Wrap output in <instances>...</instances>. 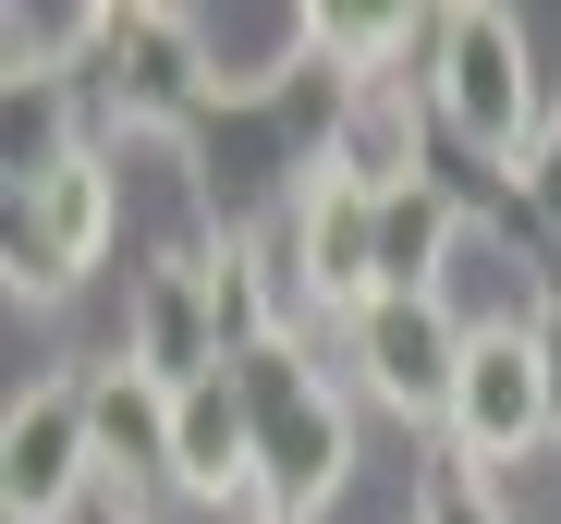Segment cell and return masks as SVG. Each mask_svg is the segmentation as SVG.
Segmentation results:
<instances>
[{"instance_id": "6da1fadb", "label": "cell", "mask_w": 561, "mask_h": 524, "mask_svg": "<svg viewBox=\"0 0 561 524\" xmlns=\"http://www.w3.org/2000/svg\"><path fill=\"white\" fill-rule=\"evenodd\" d=\"M427 110L463 159L489 171H525L549 159V123H561V85L537 73V37L501 13V0H451L427 25Z\"/></svg>"}, {"instance_id": "7a4b0ae2", "label": "cell", "mask_w": 561, "mask_h": 524, "mask_svg": "<svg viewBox=\"0 0 561 524\" xmlns=\"http://www.w3.org/2000/svg\"><path fill=\"white\" fill-rule=\"evenodd\" d=\"M232 379H244V415H256V500H268V524H318L342 500V476H354V403H342V379L306 354V329L232 354Z\"/></svg>"}, {"instance_id": "3957f363", "label": "cell", "mask_w": 561, "mask_h": 524, "mask_svg": "<svg viewBox=\"0 0 561 524\" xmlns=\"http://www.w3.org/2000/svg\"><path fill=\"white\" fill-rule=\"evenodd\" d=\"M232 354H244V341H232L220 256H208V244H171L159 269H135V293H123V366H135V379L196 391V379H220Z\"/></svg>"}, {"instance_id": "277c9868", "label": "cell", "mask_w": 561, "mask_h": 524, "mask_svg": "<svg viewBox=\"0 0 561 524\" xmlns=\"http://www.w3.org/2000/svg\"><path fill=\"white\" fill-rule=\"evenodd\" d=\"M111 232H123V159L99 135V147H73L61 171L13 184V293H73L111 256Z\"/></svg>"}, {"instance_id": "5b68a950", "label": "cell", "mask_w": 561, "mask_h": 524, "mask_svg": "<svg viewBox=\"0 0 561 524\" xmlns=\"http://www.w3.org/2000/svg\"><path fill=\"white\" fill-rule=\"evenodd\" d=\"M99 488V403L85 379H25L0 415V512L13 524H73Z\"/></svg>"}, {"instance_id": "8992f818", "label": "cell", "mask_w": 561, "mask_h": 524, "mask_svg": "<svg viewBox=\"0 0 561 524\" xmlns=\"http://www.w3.org/2000/svg\"><path fill=\"white\" fill-rule=\"evenodd\" d=\"M439 440L463 452V476H489V488L561 440V427H549V379H537V341H525V329H477V341H463V379H451Z\"/></svg>"}, {"instance_id": "52a82bcc", "label": "cell", "mask_w": 561, "mask_h": 524, "mask_svg": "<svg viewBox=\"0 0 561 524\" xmlns=\"http://www.w3.org/2000/svg\"><path fill=\"white\" fill-rule=\"evenodd\" d=\"M342 354H354V391L366 403L439 427L451 415V379H463V317L439 293H391V305H354L342 317Z\"/></svg>"}, {"instance_id": "ba28073f", "label": "cell", "mask_w": 561, "mask_h": 524, "mask_svg": "<svg viewBox=\"0 0 561 524\" xmlns=\"http://www.w3.org/2000/svg\"><path fill=\"white\" fill-rule=\"evenodd\" d=\"M280 244H294V281H306V317H354L379 305V196L354 184V171H306L294 196H280Z\"/></svg>"}, {"instance_id": "9c48e42d", "label": "cell", "mask_w": 561, "mask_h": 524, "mask_svg": "<svg viewBox=\"0 0 561 524\" xmlns=\"http://www.w3.org/2000/svg\"><path fill=\"white\" fill-rule=\"evenodd\" d=\"M171 488L232 512V524H268V500H256V415H244L232 366L196 379V391H171Z\"/></svg>"}, {"instance_id": "30bf717a", "label": "cell", "mask_w": 561, "mask_h": 524, "mask_svg": "<svg viewBox=\"0 0 561 524\" xmlns=\"http://www.w3.org/2000/svg\"><path fill=\"white\" fill-rule=\"evenodd\" d=\"M85 403H99V488H111V512H123V524H159V512L183 500V488H171V391L111 354L99 379H85Z\"/></svg>"}, {"instance_id": "8fae6325", "label": "cell", "mask_w": 561, "mask_h": 524, "mask_svg": "<svg viewBox=\"0 0 561 524\" xmlns=\"http://www.w3.org/2000/svg\"><path fill=\"white\" fill-rule=\"evenodd\" d=\"M427 73H379V85H342L330 98V171H354L366 196L427 184Z\"/></svg>"}, {"instance_id": "7c38bea8", "label": "cell", "mask_w": 561, "mask_h": 524, "mask_svg": "<svg viewBox=\"0 0 561 524\" xmlns=\"http://www.w3.org/2000/svg\"><path fill=\"white\" fill-rule=\"evenodd\" d=\"M463 220H477V208H463L439 171H427V184H391V196H379V305H391V293H439V281H451Z\"/></svg>"}, {"instance_id": "4fadbf2b", "label": "cell", "mask_w": 561, "mask_h": 524, "mask_svg": "<svg viewBox=\"0 0 561 524\" xmlns=\"http://www.w3.org/2000/svg\"><path fill=\"white\" fill-rule=\"evenodd\" d=\"M415 524H513V512L489 500V476H463V464H451V476H439V488L415 500Z\"/></svg>"}, {"instance_id": "5bb4252c", "label": "cell", "mask_w": 561, "mask_h": 524, "mask_svg": "<svg viewBox=\"0 0 561 524\" xmlns=\"http://www.w3.org/2000/svg\"><path fill=\"white\" fill-rule=\"evenodd\" d=\"M525 341H537V379H549V427H561V293L537 305V329H525Z\"/></svg>"}, {"instance_id": "9a60e30c", "label": "cell", "mask_w": 561, "mask_h": 524, "mask_svg": "<svg viewBox=\"0 0 561 524\" xmlns=\"http://www.w3.org/2000/svg\"><path fill=\"white\" fill-rule=\"evenodd\" d=\"M549 281H561V208H549Z\"/></svg>"}]
</instances>
